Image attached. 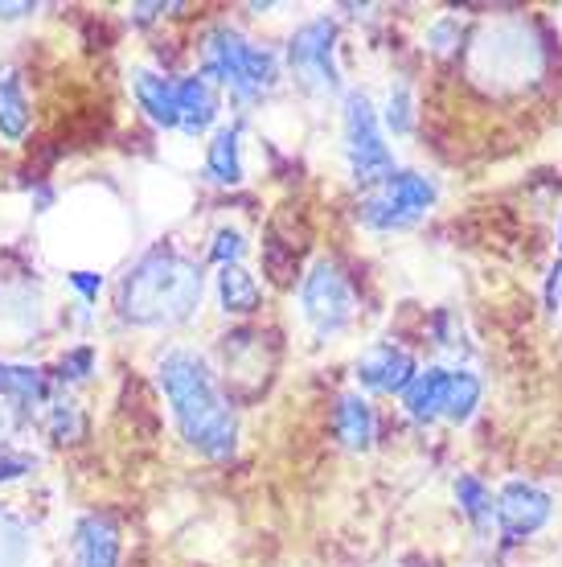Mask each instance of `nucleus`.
<instances>
[{
	"label": "nucleus",
	"mask_w": 562,
	"mask_h": 567,
	"mask_svg": "<svg viewBox=\"0 0 562 567\" xmlns=\"http://www.w3.org/2000/svg\"><path fill=\"white\" fill-rule=\"evenodd\" d=\"M45 427H50V436H54L58 444H66V440H79V432H83V415H79L74 403H54Z\"/></svg>",
	"instance_id": "obj_24"
},
{
	"label": "nucleus",
	"mask_w": 562,
	"mask_h": 567,
	"mask_svg": "<svg viewBox=\"0 0 562 567\" xmlns=\"http://www.w3.org/2000/svg\"><path fill=\"white\" fill-rule=\"evenodd\" d=\"M74 559L79 567H119V530L112 518L91 514L74 530Z\"/></svg>",
	"instance_id": "obj_13"
},
{
	"label": "nucleus",
	"mask_w": 562,
	"mask_h": 567,
	"mask_svg": "<svg viewBox=\"0 0 562 567\" xmlns=\"http://www.w3.org/2000/svg\"><path fill=\"white\" fill-rule=\"evenodd\" d=\"M448 386H451V370H444V367L415 370V379L403 386V408H407L410 420H419V424L444 420V408H448Z\"/></svg>",
	"instance_id": "obj_12"
},
{
	"label": "nucleus",
	"mask_w": 562,
	"mask_h": 567,
	"mask_svg": "<svg viewBox=\"0 0 562 567\" xmlns=\"http://www.w3.org/2000/svg\"><path fill=\"white\" fill-rule=\"evenodd\" d=\"M132 95L153 124L177 128V83L173 79H165L160 71H136L132 74Z\"/></svg>",
	"instance_id": "obj_14"
},
{
	"label": "nucleus",
	"mask_w": 562,
	"mask_h": 567,
	"mask_svg": "<svg viewBox=\"0 0 562 567\" xmlns=\"http://www.w3.org/2000/svg\"><path fill=\"white\" fill-rule=\"evenodd\" d=\"M456 502H460L465 518L477 526L480 535H489L492 526H497V497H492V489L480 482V477L460 473V477H456Z\"/></svg>",
	"instance_id": "obj_20"
},
{
	"label": "nucleus",
	"mask_w": 562,
	"mask_h": 567,
	"mask_svg": "<svg viewBox=\"0 0 562 567\" xmlns=\"http://www.w3.org/2000/svg\"><path fill=\"white\" fill-rule=\"evenodd\" d=\"M29 551V535L21 518L9 511H0V567H21Z\"/></svg>",
	"instance_id": "obj_22"
},
{
	"label": "nucleus",
	"mask_w": 562,
	"mask_h": 567,
	"mask_svg": "<svg viewBox=\"0 0 562 567\" xmlns=\"http://www.w3.org/2000/svg\"><path fill=\"white\" fill-rule=\"evenodd\" d=\"M547 305L550 309H559L562 305V259L550 268V280H547Z\"/></svg>",
	"instance_id": "obj_30"
},
{
	"label": "nucleus",
	"mask_w": 562,
	"mask_h": 567,
	"mask_svg": "<svg viewBox=\"0 0 562 567\" xmlns=\"http://www.w3.org/2000/svg\"><path fill=\"white\" fill-rule=\"evenodd\" d=\"M242 256H247V239H242L239 227H218V230H214V243H210L214 264L235 268V264H242Z\"/></svg>",
	"instance_id": "obj_23"
},
{
	"label": "nucleus",
	"mask_w": 562,
	"mask_h": 567,
	"mask_svg": "<svg viewBox=\"0 0 562 567\" xmlns=\"http://www.w3.org/2000/svg\"><path fill=\"white\" fill-rule=\"evenodd\" d=\"M201 74L214 86L218 83L230 86V95L239 103H251V100H263L271 86H275L280 62H275L271 50L247 42L239 29L218 25L201 42Z\"/></svg>",
	"instance_id": "obj_3"
},
{
	"label": "nucleus",
	"mask_w": 562,
	"mask_h": 567,
	"mask_svg": "<svg viewBox=\"0 0 562 567\" xmlns=\"http://www.w3.org/2000/svg\"><path fill=\"white\" fill-rule=\"evenodd\" d=\"M66 284H71L86 305H91V300H98V292H103V276H98V271H91V268H74L71 276H66Z\"/></svg>",
	"instance_id": "obj_28"
},
{
	"label": "nucleus",
	"mask_w": 562,
	"mask_h": 567,
	"mask_svg": "<svg viewBox=\"0 0 562 567\" xmlns=\"http://www.w3.org/2000/svg\"><path fill=\"white\" fill-rule=\"evenodd\" d=\"M0 432H4V420H0Z\"/></svg>",
	"instance_id": "obj_33"
},
{
	"label": "nucleus",
	"mask_w": 562,
	"mask_h": 567,
	"mask_svg": "<svg viewBox=\"0 0 562 567\" xmlns=\"http://www.w3.org/2000/svg\"><path fill=\"white\" fill-rule=\"evenodd\" d=\"M559 251H562V223H559Z\"/></svg>",
	"instance_id": "obj_32"
},
{
	"label": "nucleus",
	"mask_w": 562,
	"mask_h": 567,
	"mask_svg": "<svg viewBox=\"0 0 562 567\" xmlns=\"http://www.w3.org/2000/svg\"><path fill=\"white\" fill-rule=\"evenodd\" d=\"M25 13H33V4H0V17H4V21H13V17H25Z\"/></svg>",
	"instance_id": "obj_31"
},
{
	"label": "nucleus",
	"mask_w": 562,
	"mask_h": 567,
	"mask_svg": "<svg viewBox=\"0 0 562 567\" xmlns=\"http://www.w3.org/2000/svg\"><path fill=\"white\" fill-rule=\"evenodd\" d=\"M58 370H62V374H58L62 383H86V379H91V370H95V350H91V346H74V350L62 354Z\"/></svg>",
	"instance_id": "obj_25"
},
{
	"label": "nucleus",
	"mask_w": 562,
	"mask_h": 567,
	"mask_svg": "<svg viewBox=\"0 0 562 567\" xmlns=\"http://www.w3.org/2000/svg\"><path fill=\"white\" fill-rule=\"evenodd\" d=\"M300 305H304V321H309L321 338H337L341 329L353 321V288L337 264H316L300 284Z\"/></svg>",
	"instance_id": "obj_8"
},
{
	"label": "nucleus",
	"mask_w": 562,
	"mask_h": 567,
	"mask_svg": "<svg viewBox=\"0 0 562 567\" xmlns=\"http://www.w3.org/2000/svg\"><path fill=\"white\" fill-rule=\"evenodd\" d=\"M439 189L431 177L410 169H394L382 185L370 189V198L362 202V218L374 230H403L410 223H419L423 214L436 206Z\"/></svg>",
	"instance_id": "obj_4"
},
{
	"label": "nucleus",
	"mask_w": 562,
	"mask_h": 567,
	"mask_svg": "<svg viewBox=\"0 0 562 567\" xmlns=\"http://www.w3.org/2000/svg\"><path fill=\"white\" fill-rule=\"evenodd\" d=\"M333 427H337V440L345 449L366 453L374 444V408L362 395H341L337 412H333Z\"/></svg>",
	"instance_id": "obj_16"
},
{
	"label": "nucleus",
	"mask_w": 562,
	"mask_h": 567,
	"mask_svg": "<svg viewBox=\"0 0 562 567\" xmlns=\"http://www.w3.org/2000/svg\"><path fill=\"white\" fill-rule=\"evenodd\" d=\"M115 305L132 326H177L201 305V268L173 247H156L124 276Z\"/></svg>",
	"instance_id": "obj_2"
},
{
	"label": "nucleus",
	"mask_w": 562,
	"mask_h": 567,
	"mask_svg": "<svg viewBox=\"0 0 562 567\" xmlns=\"http://www.w3.org/2000/svg\"><path fill=\"white\" fill-rule=\"evenodd\" d=\"M477 71L497 83H530V74L542 66V45L525 33V25H501L489 29L477 42Z\"/></svg>",
	"instance_id": "obj_7"
},
{
	"label": "nucleus",
	"mask_w": 562,
	"mask_h": 567,
	"mask_svg": "<svg viewBox=\"0 0 562 567\" xmlns=\"http://www.w3.org/2000/svg\"><path fill=\"white\" fill-rule=\"evenodd\" d=\"M0 399L21 403V408H42L45 399H50V379L33 367L0 362Z\"/></svg>",
	"instance_id": "obj_18"
},
{
	"label": "nucleus",
	"mask_w": 562,
	"mask_h": 567,
	"mask_svg": "<svg viewBox=\"0 0 562 567\" xmlns=\"http://www.w3.org/2000/svg\"><path fill=\"white\" fill-rule=\"evenodd\" d=\"M259 297H263V292H259V280H254L242 264L218 271V300H222V312L251 317V312L259 309Z\"/></svg>",
	"instance_id": "obj_19"
},
{
	"label": "nucleus",
	"mask_w": 562,
	"mask_h": 567,
	"mask_svg": "<svg viewBox=\"0 0 562 567\" xmlns=\"http://www.w3.org/2000/svg\"><path fill=\"white\" fill-rule=\"evenodd\" d=\"M554 514V502H550L547 489H538L534 482H509L501 485L497 494V526L509 543H521L538 535L542 526L550 523Z\"/></svg>",
	"instance_id": "obj_9"
},
{
	"label": "nucleus",
	"mask_w": 562,
	"mask_h": 567,
	"mask_svg": "<svg viewBox=\"0 0 562 567\" xmlns=\"http://www.w3.org/2000/svg\"><path fill=\"white\" fill-rule=\"evenodd\" d=\"M288 71L309 95H337V25L329 17H316V21L295 29L292 42H288Z\"/></svg>",
	"instance_id": "obj_5"
},
{
	"label": "nucleus",
	"mask_w": 562,
	"mask_h": 567,
	"mask_svg": "<svg viewBox=\"0 0 562 567\" xmlns=\"http://www.w3.org/2000/svg\"><path fill=\"white\" fill-rule=\"evenodd\" d=\"M160 391L169 399L173 420L181 427V436L189 449H197L210 461L235 453L239 444V420L230 412V399L222 395V386L214 379V370L206 367V358L194 350H169L160 358Z\"/></svg>",
	"instance_id": "obj_1"
},
{
	"label": "nucleus",
	"mask_w": 562,
	"mask_h": 567,
	"mask_svg": "<svg viewBox=\"0 0 562 567\" xmlns=\"http://www.w3.org/2000/svg\"><path fill=\"white\" fill-rule=\"evenodd\" d=\"M222 112L218 103V86L206 79V74H189L177 83V128L185 136H201V132L214 128V120Z\"/></svg>",
	"instance_id": "obj_11"
},
{
	"label": "nucleus",
	"mask_w": 562,
	"mask_h": 567,
	"mask_svg": "<svg viewBox=\"0 0 562 567\" xmlns=\"http://www.w3.org/2000/svg\"><path fill=\"white\" fill-rule=\"evenodd\" d=\"M431 42H436L439 54L456 50V45H460V29H456V21H439V25L431 29Z\"/></svg>",
	"instance_id": "obj_29"
},
{
	"label": "nucleus",
	"mask_w": 562,
	"mask_h": 567,
	"mask_svg": "<svg viewBox=\"0 0 562 567\" xmlns=\"http://www.w3.org/2000/svg\"><path fill=\"white\" fill-rule=\"evenodd\" d=\"M480 403V379L472 370H451V386H448V408H444V420L448 424H468L472 412Z\"/></svg>",
	"instance_id": "obj_21"
},
{
	"label": "nucleus",
	"mask_w": 562,
	"mask_h": 567,
	"mask_svg": "<svg viewBox=\"0 0 562 567\" xmlns=\"http://www.w3.org/2000/svg\"><path fill=\"white\" fill-rule=\"evenodd\" d=\"M415 379V358L394 346V341H378L366 354L357 358V383L378 395H403V386Z\"/></svg>",
	"instance_id": "obj_10"
},
{
	"label": "nucleus",
	"mask_w": 562,
	"mask_h": 567,
	"mask_svg": "<svg viewBox=\"0 0 562 567\" xmlns=\"http://www.w3.org/2000/svg\"><path fill=\"white\" fill-rule=\"evenodd\" d=\"M206 177L218 185H239L242 182V128L226 124L214 132L210 148H206Z\"/></svg>",
	"instance_id": "obj_15"
},
{
	"label": "nucleus",
	"mask_w": 562,
	"mask_h": 567,
	"mask_svg": "<svg viewBox=\"0 0 562 567\" xmlns=\"http://www.w3.org/2000/svg\"><path fill=\"white\" fill-rule=\"evenodd\" d=\"M345 156H350L353 182L370 185V189L394 173V156L382 141L378 112L362 91H353L345 100Z\"/></svg>",
	"instance_id": "obj_6"
},
{
	"label": "nucleus",
	"mask_w": 562,
	"mask_h": 567,
	"mask_svg": "<svg viewBox=\"0 0 562 567\" xmlns=\"http://www.w3.org/2000/svg\"><path fill=\"white\" fill-rule=\"evenodd\" d=\"M410 124H415V112H410V91L407 86H394L391 100H386V128L407 136Z\"/></svg>",
	"instance_id": "obj_26"
},
{
	"label": "nucleus",
	"mask_w": 562,
	"mask_h": 567,
	"mask_svg": "<svg viewBox=\"0 0 562 567\" xmlns=\"http://www.w3.org/2000/svg\"><path fill=\"white\" fill-rule=\"evenodd\" d=\"M29 132V100L25 86H21V74L13 66L0 71V136L9 144H17Z\"/></svg>",
	"instance_id": "obj_17"
},
{
	"label": "nucleus",
	"mask_w": 562,
	"mask_h": 567,
	"mask_svg": "<svg viewBox=\"0 0 562 567\" xmlns=\"http://www.w3.org/2000/svg\"><path fill=\"white\" fill-rule=\"evenodd\" d=\"M25 473H33V456L17 453V449H0V485L21 482Z\"/></svg>",
	"instance_id": "obj_27"
}]
</instances>
